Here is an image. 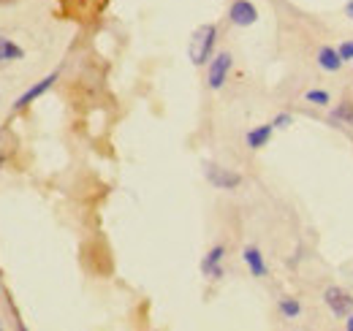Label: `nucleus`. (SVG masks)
Masks as SVG:
<instances>
[{
	"instance_id": "nucleus-2",
	"label": "nucleus",
	"mask_w": 353,
	"mask_h": 331,
	"mask_svg": "<svg viewBox=\"0 0 353 331\" xmlns=\"http://www.w3.org/2000/svg\"><path fill=\"white\" fill-rule=\"evenodd\" d=\"M231 68H234V57H231V52H215L212 60L207 63V87L215 90V93L223 90L225 82H228Z\"/></svg>"
},
{
	"instance_id": "nucleus-3",
	"label": "nucleus",
	"mask_w": 353,
	"mask_h": 331,
	"mask_svg": "<svg viewBox=\"0 0 353 331\" xmlns=\"http://www.w3.org/2000/svg\"><path fill=\"white\" fill-rule=\"evenodd\" d=\"M323 304L329 307V312L334 318H348L353 312V296L340 285H329L323 290Z\"/></svg>"
},
{
	"instance_id": "nucleus-1",
	"label": "nucleus",
	"mask_w": 353,
	"mask_h": 331,
	"mask_svg": "<svg viewBox=\"0 0 353 331\" xmlns=\"http://www.w3.org/2000/svg\"><path fill=\"white\" fill-rule=\"evenodd\" d=\"M215 44H218V25L215 22H207V25H199L188 41V54H190V63L196 68L207 65L215 54Z\"/></svg>"
},
{
	"instance_id": "nucleus-7",
	"label": "nucleus",
	"mask_w": 353,
	"mask_h": 331,
	"mask_svg": "<svg viewBox=\"0 0 353 331\" xmlns=\"http://www.w3.org/2000/svg\"><path fill=\"white\" fill-rule=\"evenodd\" d=\"M242 261H245V266H248V272L253 275V277H266L269 275V266H266V258L264 253L256 247V244H248L245 250H242Z\"/></svg>"
},
{
	"instance_id": "nucleus-9",
	"label": "nucleus",
	"mask_w": 353,
	"mask_h": 331,
	"mask_svg": "<svg viewBox=\"0 0 353 331\" xmlns=\"http://www.w3.org/2000/svg\"><path fill=\"white\" fill-rule=\"evenodd\" d=\"M315 60H318V68H323L326 74H337V71L345 65V60L340 57L337 47H329V44L318 47V54H315Z\"/></svg>"
},
{
	"instance_id": "nucleus-8",
	"label": "nucleus",
	"mask_w": 353,
	"mask_h": 331,
	"mask_svg": "<svg viewBox=\"0 0 353 331\" xmlns=\"http://www.w3.org/2000/svg\"><path fill=\"white\" fill-rule=\"evenodd\" d=\"M54 82H57V74H49V76H44L41 82H36L33 87H28L25 93H22L19 98H17V100H14V109H17V111H19V109H28V106H30L36 98H41V95H44L46 90L54 85Z\"/></svg>"
},
{
	"instance_id": "nucleus-14",
	"label": "nucleus",
	"mask_w": 353,
	"mask_h": 331,
	"mask_svg": "<svg viewBox=\"0 0 353 331\" xmlns=\"http://www.w3.org/2000/svg\"><path fill=\"white\" fill-rule=\"evenodd\" d=\"M305 100L312 103V106H318V109H326V106L332 103V95L326 93V90H318V87H315V90H307V93H305Z\"/></svg>"
},
{
	"instance_id": "nucleus-13",
	"label": "nucleus",
	"mask_w": 353,
	"mask_h": 331,
	"mask_svg": "<svg viewBox=\"0 0 353 331\" xmlns=\"http://www.w3.org/2000/svg\"><path fill=\"white\" fill-rule=\"evenodd\" d=\"M332 120L340 125H353V100H340L332 109Z\"/></svg>"
},
{
	"instance_id": "nucleus-12",
	"label": "nucleus",
	"mask_w": 353,
	"mask_h": 331,
	"mask_svg": "<svg viewBox=\"0 0 353 331\" xmlns=\"http://www.w3.org/2000/svg\"><path fill=\"white\" fill-rule=\"evenodd\" d=\"M22 57H25V49L19 44H14L11 39H0V63H14Z\"/></svg>"
},
{
	"instance_id": "nucleus-6",
	"label": "nucleus",
	"mask_w": 353,
	"mask_h": 331,
	"mask_svg": "<svg viewBox=\"0 0 353 331\" xmlns=\"http://www.w3.org/2000/svg\"><path fill=\"white\" fill-rule=\"evenodd\" d=\"M223 261H225V247H223V244L210 247V250H207V255L201 258V275H204L207 280H212V283L223 280V275H225Z\"/></svg>"
},
{
	"instance_id": "nucleus-10",
	"label": "nucleus",
	"mask_w": 353,
	"mask_h": 331,
	"mask_svg": "<svg viewBox=\"0 0 353 331\" xmlns=\"http://www.w3.org/2000/svg\"><path fill=\"white\" fill-rule=\"evenodd\" d=\"M272 134H274V125H272V120H269L264 125L250 128V131L245 134V144H248L250 149H264L266 144L272 142Z\"/></svg>"
},
{
	"instance_id": "nucleus-4",
	"label": "nucleus",
	"mask_w": 353,
	"mask_h": 331,
	"mask_svg": "<svg viewBox=\"0 0 353 331\" xmlns=\"http://www.w3.org/2000/svg\"><path fill=\"white\" fill-rule=\"evenodd\" d=\"M204 177L212 188L218 190H236L242 185V174H236L231 169H223L218 163H204Z\"/></svg>"
},
{
	"instance_id": "nucleus-18",
	"label": "nucleus",
	"mask_w": 353,
	"mask_h": 331,
	"mask_svg": "<svg viewBox=\"0 0 353 331\" xmlns=\"http://www.w3.org/2000/svg\"><path fill=\"white\" fill-rule=\"evenodd\" d=\"M345 331H353V312L345 318Z\"/></svg>"
},
{
	"instance_id": "nucleus-11",
	"label": "nucleus",
	"mask_w": 353,
	"mask_h": 331,
	"mask_svg": "<svg viewBox=\"0 0 353 331\" xmlns=\"http://www.w3.org/2000/svg\"><path fill=\"white\" fill-rule=\"evenodd\" d=\"M277 310H280V315H283L285 321H299V315H302V301H299L296 296H283V299L277 301Z\"/></svg>"
},
{
	"instance_id": "nucleus-15",
	"label": "nucleus",
	"mask_w": 353,
	"mask_h": 331,
	"mask_svg": "<svg viewBox=\"0 0 353 331\" xmlns=\"http://www.w3.org/2000/svg\"><path fill=\"white\" fill-rule=\"evenodd\" d=\"M272 125H274V131H283V128H288V125H294V117H291L288 111H280V114H274V120H272Z\"/></svg>"
},
{
	"instance_id": "nucleus-16",
	"label": "nucleus",
	"mask_w": 353,
	"mask_h": 331,
	"mask_svg": "<svg viewBox=\"0 0 353 331\" xmlns=\"http://www.w3.org/2000/svg\"><path fill=\"white\" fill-rule=\"evenodd\" d=\"M337 52H340V57L345 60V63H353V41L348 39V41H343L340 47H337Z\"/></svg>"
},
{
	"instance_id": "nucleus-17",
	"label": "nucleus",
	"mask_w": 353,
	"mask_h": 331,
	"mask_svg": "<svg viewBox=\"0 0 353 331\" xmlns=\"http://www.w3.org/2000/svg\"><path fill=\"white\" fill-rule=\"evenodd\" d=\"M345 17L353 22V0H348V3H345Z\"/></svg>"
},
{
	"instance_id": "nucleus-5",
	"label": "nucleus",
	"mask_w": 353,
	"mask_h": 331,
	"mask_svg": "<svg viewBox=\"0 0 353 331\" xmlns=\"http://www.w3.org/2000/svg\"><path fill=\"white\" fill-rule=\"evenodd\" d=\"M228 22L234 28H250L259 22V8L253 6V0H234L228 6Z\"/></svg>"
}]
</instances>
